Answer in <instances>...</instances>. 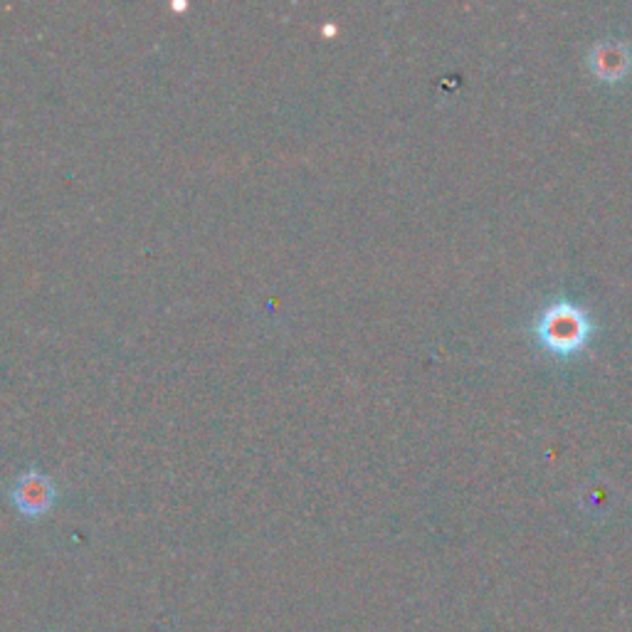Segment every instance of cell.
Here are the masks:
<instances>
[{
  "instance_id": "1",
  "label": "cell",
  "mask_w": 632,
  "mask_h": 632,
  "mask_svg": "<svg viewBox=\"0 0 632 632\" xmlns=\"http://www.w3.org/2000/svg\"><path fill=\"white\" fill-rule=\"evenodd\" d=\"M536 334L546 349L556 354H571L585 344V338L591 334V322L579 307L568 305V301H556L554 307H548L538 317Z\"/></svg>"
},
{
  "instance_id": "2",
  "label": "cell",
  "mask_w": 632,
  "mask_h": 632,
  "mask_svg": "<svg viewBox=\"0 0 632 632\" xmlns=\"http://www.w3.org/2000/svg\"><path fill=\"white\" fill-rule=\"evenodd\" d=\"M11 499L15 509L23 511L25 517H40L54 504V487L50 478H45V474L27 472L15 482Z\"/></svg>"
},
{
  "instance_id": "3",
  "label": "cell",
  "mask_w": 632,
  "mask_h": 632,
  "mask_svg": "<svg viewBox=\"0 0 632 632\" xmlns=\"http://www.w3.org/2000/svg\"><path fill=\"white\" fill-rule=\"evenodd\" d=\"M600 52V60L606 58V62H595V67H598V75L603 77H620L625 75V67H628V54L625 48H620V45H606V48H598Z\"/></svg>"
}]
</instances>
